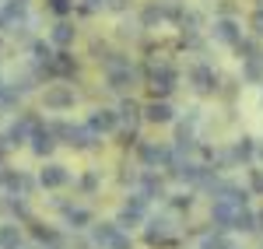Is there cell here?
I'll return each mask as SVG.
<instances>
[{"label":"cell","instance_id":"6da1fadb","mask_svg":"<svg viewBox=\"0 0 263 249\" xmlns=\"http://www.w3.org/2000/svg\"><path fill=\"white\" fill-rule=\"evenodd\" d=\"M49 126L57 133V144H67V147H74V151H88V147H95L102 141L88 123H63L60 120V123H49Z\"/></svg>","mask_w":263,"mask_h":249},{"label":"cell","instance_id":"7a4b0ae2","mask_svg":"<svg viewBox=\"0 0 263 249\" xmlns=\"http://www.w3.org/2000/svg\"><path fill=\"white\" fill-rule=\"evenodd\" d=\"M99 63L105 67V84H109L112 91H126V88H134V81H137V67L126 60V56L112 53V56H102Z\"/></svg>","mask_w":263,"mask_h":249},{"label":"cell","instance_id":"3957f363","mask_svg":"<svg viewBox=\"0 0 263 249\" xmlns=\"http://www.w3.org/2000/svg\"><path fill=\"white\" fill-rule=\"evenodd\" d=\"M91 242L99 249H130L134 239L126 235V228H120L116 221H91Z\"/></svg>","mask_w":263,"mask_h":249},{"label":"cell","instance_id":"277c9868","mask_svg":"<svg viewBox=\"0 0 263 249\" xmlns=\"http://www.w3.org/2000/svg\"><path fill=\"white\" fill-rule=\"evenodd\" d=\"M74 102H78V91H74L70 84H63V81L46 84V91H42L46 112H67V109H74Z\"/></svg>","mask_w":263,"mask_h":249},{"label":"cell","instance_id":"5b68a950","mask_svg":"<svg viewBox=\"0 0 263 249\" xmlns=\"http://www.w3.org/2000/svg\"><path fill=\"white\" fill-rule=\"evenodd\" d=\"M176 81H179V74H176L168 63H158V67L151 70V78H147V88H151L155 99H168V95L176 91Z\"/></svg>","mask_w":263,"mask_h":249},{"label":"cell","instance_id":"8992f818","mask_svg":"<svg viewBox=\"0 0 263 249\" xmlns=\"http://www.w3.org/2000/svg\"><path fill=\"white\" fill-rule=\"evenodd\" d=\"M147 197H141V193H134L126 204L120 207V218H116V225L120 228H134V225H141V221H147Z\"/></svg>","mask_w":263,"mask_h":249},{"label":"cell","instance_id":"52a82bcc","mask_svg":"<svg viewBox=\"0 0 263 249\" xmlns=\"http://www.w3.org/2000/svg\"><path fill=\"white\" fill-rule=\"evenodd\" d=\"M28 147H32L35 158H49L53 147H57V133H53V126L35 123V126H32V133H28Z\"/></svg>","mask_w":263,"mask_h":249},{"label":"cell","instance_id":"ba28073f","mask_svg":"<svg viewBox=\"0 0 263 249\" xmlns=\"http://www.w3.org/2000/svg\"><path fill=\"white\" fill-rule=\"evenodd\" d=\"M32 126H35L32 116H18V120H11V123H7V130H4L0 137H4V144H7V147H21V144H28Z\"/></svg>","mask_w":263,"mask_h":249},{"label":"cell","instance_id":"9c48e42d","mask_svg":"<svg viewBox=\"0 0 263 249\" xmlns=\"http://www.w3.org/2000/svg\"><path fill=\"white\" fill-rule=\"evenodd\" d=\"M172 232H176V225H172V218H147V225H144V239L151 242V246H165L168 239H172Z\"/></svg>","mask_w":263,"mask_h":249},{"label":"cell","instance_id":"30bf717a","mask_svg":"<svg viewBox=\"0 0 263 249\" xmlns=\"http://www.w3.org/2000/svg\"><path fill=\"white\" fill-rule=\"evenodd\" d=\"M137 155H141V162L144 168H162V165H172V147H165V144H141L137 147Z\"/></svg>","mask_w":263,"mask_h":249},{"label":"cell","instance_id":"8fae6325","mask_svg":"<svg viewBox=\"0 0 263 249\" xmlns=\"http://www.w3.org/2000/svg\"><path fill=\"white\" fill-rule=\"evenodd\" d=\"M67 183H70V172H67V165L46 162V168L39 172V186H42V189H63Z\"/></svg>","mask_w":263,"mask_h":249},{"label":"cell","instance_id":"7c38bea8","mask_svg":"<svg viewBox=\"0 0 263 249\" xmlns=\"http://www.w3.org/2000/svg\"><path fill=\"white\" fill-rule=\"evenodd\" d=\"M190 84H193L200 95H211V91L218 88V74H214V67H211V63H197V67L190 70Z\"/></svg>","mask_w":263,"mask_h":249},{"label":"cell","instance_id":"4fadbf2b","mask_svg":"<svg viewBox=\"0 0 263 249\" xmlns=\"http://www.w3.org/2000/svg\"><path fill=\"white\" fill-rule=\"evenodd\" d=\"M60 214H63V225L67 228H91V210L81 207V204H60Z\"/></svg>","mask_w":263,"mask_h":249},{"label":"cell","instance_id":"5bb4252c","mask_svg":"<svg viewBox=\"0 0 263 249\" xmlns=\"http://www.w3.org/2000/svg\"><path fill=\"white\" fill-rule=\"evenodd\" d=\"M172 116H176V112H172V105L165 102V99H155V102H147L141 109V120L144 123H172Z\"/></svg>","mask_w":263,"mask_h":249},{"label":"cell","instance_id":"9a60e30c","mask_svg":"<svg viewBox=\"0 0 263 249\" xmlns=\"http://www.w3.org/2000/svg\"><path fill=\"white\" fill-rule=\"evenodd\" d=\"M88 126L95 130V133H112V130H120V116H116V109H95L91 116H88Z\"/></svg>","mask_w":263,"mask_h":249},{"label":"cell","instance_id":"2e32d148","mask_svg":"<svg viewBox=\"0 0 263 249\" xmlns=\"http://www.w3.org/2000/svg\"><path fill=\"white\" fill-rule=\"evenodd\" d=\"M4 189H7V193H14V197H32L35 179H32V176H25V172H11V168H7V176H4Z\"/></svg>","mask_w":263,"mask_h":249},{"label":"cell","instance_id":"e0dca14e","mask_svg":"<svg viewBox=\"0 0 263 249\" xmlns=\"http://www.w3.org/2000/svg\"><path fill=\"white\" fill-rule=\"evenodd\" d=\"M74 39H78V28H74L67 18H60L53 28H49V42H53L57 49H70V46H74Z\"/></svg>","mask_w":263,"mask_h":249},{"label":"cell","instance_id":"ac0fdd59","mask_svg":"<svg viewBox=\"0 0 263 249\" xmlns=\"http://www.w3.org/2000/svg\"><path fill=\"white\" fill-rule=\"evenodd\" d=\"M214 39L224 42V46H235V42L242 39V25L232 18H218L214 21Z\"/></svg>","mask_w":263,"mask_h":249},{"label":"cell","instance_id":"d6986e66","mask_svg":"<svg viewBox=\"0 0 263 249\" xmlns=\"http://www.w3.org/2000/svg\"><path fill=\"white\" fill-rule=\"evenodd\" d=\"M232 218H235V207L228 204V200H214V207H211V221H214V228L218 232H228L232 228Z\"/></svg>","mask_w":263,"mask_h":249},{"label":"cell","instance_id":"ffe728a7","mask_svg":"<svg viewBox=\"0 0 263 249\" xmlns=\"http://www.w3.org/2000/svg\"><path fill=\"white\" fill-rule=\"evenodd\" d=\"M137 193H141V197H147V200L162 197V193H165L162 176H155V168H144V176H141V189H137Z\"/></svg>","mask_w":263,"mask_h":249},{"label":"cell","instance_id":"44dd1931","mask_svg":"<svg viewBox=\"0 0 263 249\" xmlns=\"http://www.w3.org/2000/svg\"><path fill=\"white\" fill-rule=\"evenodd\" d=\"M25 246V235L14 221H0V249H21Z\"/></svg>","mask_w":263,"mask_h":249},{"label":"cell","instance_id":"7402d4cb","mask_svg":"<svg viewBox=\"0 0 263 249\" xmlns=\"http://www.w3.org/2000/svg\"><path fill=\"white\" fill-rule=\"evenodd\" d=\"M32 235H35V242L42 249H63V235L53 228H42V225H32Z\"/></svg>","mask_w":263,"mask_h":249},{"label":"cell","instance_id":"603a6c76","mask_svg":"<svg viewBox=\"0 0 263 249\" xmlns=\"http://www.w3.org/2000/svg\"><path fill=\"white\" fill-rule=\"evenodd\" d=\"M116 116H120V123H126L130 130L141 123V105L134 102V99H123L120 102V109H116Z\"/></svg>","mask_w":263,"mask_h":249},{"label":"cell","instance_id":"cb8c5ba5","mask_svg":"<svg viewBox=\"0 0 263 249\" xmlns=\"http://www.w3.org/2000/svg\"><path fill=\"white\" fill-rule=\"evenodd\" d=\"M256 155V144L249 141V137H242V141H235L232 144V151H228V162H249Z\"/></svg>","mask_w":263,"mask_h":249},{"label":"cell","instance_id":"d4e9b609","mask_svg":"<svg viewBox=\"0 0 263 249\" xmlns=\"http://www.w3.org/2000/svg\"><path fill=\"white\" fill-rule=\"evenodd\" d=\"M232 228H235V232H253V228H256V214H253L249 207H239V210H235V218H232Z\"/></svg>","mask_w":263,"mask_h":249},{"label":"cell","instance_id":"484cf974","mask_svg":"<svg viewBox=\"0 0 263 249\" xmlns=\"http://www.w3.org/2000/svg\"><path fill=\"white\" fill-rule=\"evenodd\" d=\"M242 74H246V81H263V56L242 60Z\"/></svg>","mask_w":263,"mask_h":249},{"label":"cell","instance_id":"4316f807","mask_svg":"<svg viewBox=\"0 0 263 249\" xmlns=\"http://www.w3.org/2000/svg\"><path fill=\"white\" fill-rule=\"evenodd\" d=\"M46 7H49L57 18H67V14L74 11V0H46Z\"/></svg>","mask_w":263,"mask_h":249},{"label":"cell","instance_id":"83f0119b","mask_svg":"<svg viewBox=\"0 0 263 249\" xmlns=\"http://www.w3.org/2000/svg\"><path fill=\"white\" fill-rule=\"evenodd\" d=\"M200 249H232V246H228L221 235L214 232V235H203V239H200Z\"/></svg>","mask_w":263,"mask_h":249},{"label":"cell","instance_id":"f1b7e54d","mask_svg":"<svg viewBox=\"0 0 263 249\" xmlns=\"http://www.w3.org/2000/svg\"><path fill=\"white\" fill-rule=\"evenodd\" d=\"M165 18V11L158 7V4H151V7H144V14H141V21L144 25H155V21H162Z\"/></svg>","mask_w":263,"mask_h":249},{"label":"cell","instance_id":"f546056e","mask_svg":"<svg viewBox=\"0 0 263 249\" xmlns=\"http://www.w3.org/2000/svg\"><path fill=\"white\" fill-rule=\"evenodd\" d=\"M235 49H239V56H242V60H249V56H260V53H256V42H253V39H239V42H235Z\"/></svg>","mask_w":263,"mask_h":249},{"label":"cell","instance_id":"4dcf8cb0","mask_svg":"<svg viewBox=\"0 0 263 249\" xmlns=\"http://www.w3.org/2000/svg\"><path fill=\"white\" fill-rule=\"evenodd\" d=\"M249 189L263 193V168H249Z\"/></svg>","mask_w":263,"mask_h":249},{"label":"cell","instance_id":"1f68e13d","mask_svg":"<svg viewBox=\"0 0 263 249\" xmlns=\"http://www.w3.org/2000/svg\"><path fill=\"white\" fill-rule=\"evenodd\" d=\"M172 207L176 210H190L193 207V197H190V193H176V197H172Z\"/></svg>","mask_w":263,"mask_h":249},{"label":"cell","instance_id":"d6a6232c","mask_svg":"<svg viewBox=\"0 0 263 249\" xmlns=\"http://www.w3.org/2000/svg\"><path fill=\"white\" fill-rule=\"evenodd\" d=\"M102 7H105V0H81L78 11H81V14H95V11H102Z\"/></svg>","mask_w":263,"mask_h":249},{"label":"cell","instance_id":"836d02e7","mask_svg":"<svg viewBox=\"0 0 263 249\" xmlns=\"http://www.w3.org/2000/svg\"><path fill=\"white\" fill-rule=\"evenodd\" d=\"M95 186H99V172H88V176L81 179V193H91Z\"/></svg>","mask_w":263,"mask_h":249},{"label":"cell","instance_id":"e575fe53","mask_svg":"<svg viewBox=\"0 0 263 249\" xmlns=\"http://www.w3.org/2000/svg\"><path fill=\"white\" fill-rule=\"evenodd\" d=\"M134 0H105V7H112V11H126Z\"/></svg>","mask_w":263,"mask_h":249},{"label":"cell","instance_id":"d590c367","mask_svg":"<svg viewBox=\"0 0 263 249\" xmlns=\"http://www.w3.org/2000/svg\"><path fill=\"white\" fill-rule=\"evenodd\" d=\"M253 32H256V35H263V11H256V14H253Z\"/></svg>","mask_w":263,"mask_h":249},{"label":"cell","instance_id":"8d00e7d4","mask_svg":"<svg viewBox=\"0 0 263 249\" xmlns=\"http://www.w3.org/2000/svg\"><path fill=\"white\" fill-rule=\"evenodd\" d=\"M4 176H7V168H4V162H0V189H4Z\"/></svg>","mask_w":263,"mask_h":249},{"label":"cell","instance_id":"74e56055","mask_svg":"<svg viewBox=\"0 0 263 249\" xmlns=\"http://www.w3.org/2000/svg\"><path fill=\"white\" fill-rule=\"evenodd\" d=\"M256 228H263V210H260V214H256Z\"/></svg>","mask_w":263,"mask_h":249},{"label":"cell","instance_id":"f35d334b","mask_svg":"<svg viewBox=\"0 0 263 249\" xmlns=\"http://www.w3.org/2000/svg\"><path fill=\"white\" fill-rule=\"evenodd\" d=\"M256 155H260V162H263V147H256Z\"/></svg>","mask_w":263,"mask_h":249}]
</instances>
